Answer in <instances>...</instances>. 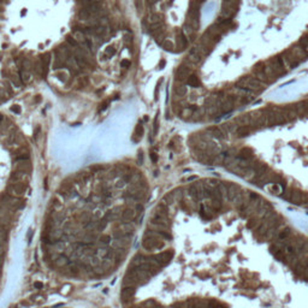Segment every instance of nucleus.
Listing matches in <instances>:
<instances>
[{
  "label": "nucleus",
  "instance_id": "nucleus-1",
  "mask_svg": "<svg viewBox=\"0 0 308 308\" xmlns=\"http://www.w3.org/2000/svg\"><path fill=\"white\" fill-rule=\"evenodd\" d=\"M27 189H28V182H11L7 185V194L13 198L20 199L24 196Z\"/></svg>",
  "mask_w": 308,
  "mask_h": 308
},
{
  "label": "nucleus",
  "instance_id": "nucleus-2",
  "mask_svg": "<svg viewBox=\"0 0 308 308\" xmlns=\"http://www.w3.org/2000/svg\"><path fill=\"white\" fill-rule=\"evenodd\" d=\"M41 76L45 78L48 75L50 71V65H51V53H45L41 58Z\"/></svg>",
  "mask_w": 308,
  "mask_h": 308
},
{
  "label": "nucleus",
  "instance_id": "nucleus-3",
  "mask_svg": "<svg viewBox=\"0 0 308 308\" xmlns=\"http://www.w3.org/2000/svg\"><path fill=\"white\" fill-rule=\"evenodd\" d=\"M15 171H23V172L30 173V171H31V163H30V159L17 160V163H16V165H15Z\"/></svg>",
  "mask_w": 308,
  "mask_h": 308
},
{
  "label": "nucleus",
  "instance_id": "nucleus-4",
  "mask_svg": "<svg viewBox=\"0 0 308 308\" xmlns=\"http://www.w3.org/2000/svg\"><path fill=\"white\" fill-rule=\"evenodd\" d=\"M190 68L187 66V65H179L178 69L176 70V75H177V78L179 80H184L189 77V74H190Z\"/></svg>",
  "mask_w": 308,
  "mask_h": 308
},
{
  "label": "nucleus",
  "instance_id": "nucleus-5",
  "mask_svg": "<svg viewBox=\"0 0 308 308\" xmlns=\"http://www.w3.org/2000/svg\"><path fill=\"white\" fill-rule=\"evenodd\" d=\"M106 34H107V28L105 25H95L94 27V36L102 39L106 36Z\"/></svg>",
  "mask_w": 308,
  "mask_h": 308
},
{
  "label": "nucleus",
  "instance_id": "nucleus-6",
  "mask_svg": "<svg viewBox=\"0 0 308 308\" xmlns=\"http://www.w3.org/2000/svg\"><path fill=\"white\" fill-rule=\"evenodd\" d=\"M10 93H11L10 89H7L4 86H0V102L7 101L9 98H10Z\"/></svg>",
  "mask_w": 308,
  "mask_h": 308
},
{
  "label": "nucleus",
  "instance_id": "nucleus-7",
  "mask_svg": "<svg viewBox=\"0 0 308 308\" xmlns=\"http://www.w3.org/2000/svg\"><path fill=\"white\" fill-rule=\"evenodd\" d=\"M20 78L22 81V83H28L31 78V74H30V71L28 70H23L20 69Z\"/></svg>",
  "mask_w": 308,
  "mask_h": 308
},
{
  "label": "nucleus",
  "instance_id": "nucleus-8",
  "mask_svg": "<svg viewBox=\"0 0 308 308\" xmlns=\"http://www.w3.org/2000/svg\"><path fill=\"white\" fill-rule=\"evenodd\" d=\"M78 18H80L81 20H90V18H92V13H90L89 11H87L84 7H82L80 11H78Z\"/></svg>",
  "mask_w": 308,
  "mask_h": 308
},
{
  "label": "nucleus",
  "instance_id": "nucleus-9",
  "mask_svg": "<svg viewBox=\"0 0 308 308\" xmlns=\"http://www.w3.org/2000/svg\"><path fill=\"white\" fill-rule=\"evenodd\" d=\"M259 226V220L257 219V216H250L248 223H247V228L253 230V229H257Z\"/></svg>",
  "mask_w": 308,
  "mask_h": 308
},
{
  "label": "nucleus",
  "instance_id": "nucleus-10",
  "mask_svg": "<svg viewBox=\"0 0 308 308\" xmlns=\"http://www.w3.org/2000/svg\"><path fill=\"white\" fill-rule=\"evenodd\" d=\"M161 16H160L159 13H150L148 16V22L150 24H158L161 22Z\"/></svg>",
  "mask_w": 308,
  "mask_h": 308
},
{
  "label": "nucleus",
  "instance_id": "nucleus-11",
  "mask_svg": "<svg viewBox=\"0 0 308 308\" xmlns=\"http://www.w3.org/2000/svg\"><path fill=\"white\" fill-rule=\"evenodd\" d=\"M175 93L178 95V96H184L187 94V88L183 86V84H177L175 87Z\"/></svg>",
  "mask_w": 308,
  "mask_h": 308
},
{
  "label": "nucleus",
  "instance_id": "nucleus-12",
  "mask_svg": "<svg viewBox=\"0 0 308 308\" xmlns=\"http://www.w3.org/2000/svg\"><path fill=\"white\" fill-rule=\"evenodd\" d=\"M10 83L16 88V89H20V87H22V81H20V78H18L17 76H12L10 78Z\"/></svg>",
  "mask_w": 308,
  "mask_h": 308
},
{
  "label": "nucleus",
  "instance_id": "nucleus-13",
  "mask_svg": "<svg viewBox=\"0 0 308 308\" xmlns=\"http://www.w3.org/2000/svg\"><path fill=\"white\" fill-rule=\"evenodd\" d=\"M142 135H143V125L139 123L137 125H136V128H135V132H134V136H136L137 139H141L142 137Z\"/></svg>",
  "mask_w": 308,
  "mask_h": 308
},
{
  "label": "nucleus",
  "instance_id": "nucleus-14",
  "mask_svg": "<svg viewBox=\"0 0 308 308\" xmlns=\"http://www.w3.org/2000/svg\"><path fill=\"white\" fill-rule=\"evenodd\" d=\"M56 76L61 82H66V80H68V74L65 71H58V72H56Z\"/></svg>",
  "mask_w": 308,
  "mask_h": 308
},
{
  "label": "nucleus",
  "instance_id": "nucleus-15",
  "mask_svg": "<svg viewBox=\"0 0 308 308\" xmlns=\"http://www.w3.org/2000/svg\"><path fill=\"white\" fill-rule=\"evenodd\" d=\"M161 46H163L164 50H166V51H172V48H173V43H172V41H170V40L164 41V42L161 43Z\"/></svg>",
  "mask_w": 308,
  "mask_h": 308
},
{
  "label": "nucleus",
  "instance_id": "nucleus-16",
  "mask_svg": "<svg viewBox=\"0 0 308 308\" xmlns=\"http://www.w3.org/2000/svg\"><path fill=\"white\" fill-rule=\"evenodd\" d=\"M109 105H111V99H106L101 105H100V107H99V112H104L105 109H107L109 107Z\"/></svg>",
  "mask_w": 308,
  "mask_h": 308
},
{
  "label": "nucleus",
  "instance_id": "nucleus-17",
  "mask_svg": "<svg viewBox=\"0 0 308 308\" xmlns=\"http://www.w3.org/2000/svg\"><path fill=\"white\" fill-rule=\"evenodd\" d=\"M207 308H226L225 306L220 305L216 301H208V305H207Z\"/></svg>",
  "mask_w": 308,
  "mask_h": 308
},
{
  "label": "nucleus",
  "instance_id": "nucleus-18",
  "mask_svg": "<svg viewBox=\"0 0 308 308\" xmlns=\"http://www.w3.org/2000/svg\"><path fill=\"white\" fill-rule=\"evenodd\" d=\"M66 41L69 42V45L70 46H72V47H77V46H78V42L75 40V38L68 36V38H66Z\"/></svg>",
  "mask_w": 308,
  "mask_h": 308
},
{
  "label": "nucleus",
  "instance_id": "nucleus-19",
  "mask_svg": "<svg viewBox=\"0 0 308 308\" xmlns=\"http://www.w3.org/2000/svg\"><path fill=\"white\" fill-rule=\"evenodd\" d=\"M153 127H154V134H157V132H158V128H159V113L155 116V119H154Z\"/></svg>",
  "mask_w": 308,
  "mask_h": 308
},
{
  "label": "nucleus",
  "instance_id": "nucleus-20",
  "mask_svg": "<svg viewBox=\"0 0 308 308\" xmlns=\"http://www.w3.org/2000/svg\"><path fill=\"white\" fill-rule=\"evenodd\" d=\"M161 81L163 80H160L159 82H158V84H157V87H155V90H154V100L155 101H158V93H159V90H160V84H161Z\"/></svg>",
  "mask_w": 308,
  "mask_h": 308
},
{
  "label": "nucleus",
  "instance_id": "nucleus-21",
  "mask_svg": "<svg viewBox=\"0 0 308 308\" xmlns=\"http://www.w3.org/2000/svg\"><path fill=\"white\" fill-rule=\"evenodd\" d=\"M11 111H12L13 113H16V114H20L22 109H20V105H15V106H12V107H11Z\"/></svg>",
  "mask_w": 308,
  "mask_h": 308
},
{
  "label": "nucleus",
  "instance_id": "nucleus-22",
  "mask_svg": "<svg viewBox=\"0 0 308 308\" xmlns=\"http://www.w3.org/2000/svg\"><path fill=\"white\" fill-rule=\"evenodd\" d=\"M120 65L123 66V68H130V65H131V61L128 59H123L120 61Z\"/></svg>",
  "mask_w": 308,
  "mask_h": 308
},
{
  "label": "nucleus",
  "instance_id": "nucleus-23",
  "mask_svg": "<svg viewBox=\"0 0 308 308\" xmlns=\"http://www.w3.org/2000/svg\"><path fill=\"white\" fill-rule=\"evenodd\" d=\"M107 56H109V57H112V56H114L116 54V50L113 48V47H109L107 50H106V52H105Z\"/></svg>",
  "mask_w": 308,
  "mask_h": 308
},
{
  "label": "nucleus",
  "instance_id": "nucleus-24",
  "mask_svg": "<svg viewBox=\"0 0 308 308\" xmlns=\"http://www.w3.org/2000/svg\"><path fill=\"white\" fill-rule=\"evenodd\" d=\"M87 84H88V77H82V78H80V86L86 87Z\"/></svg>",
  "mask_w": 308,
  "mask_h": 308
},
{
  "label": "nucleus",
  "instance_id": "nucleus-25",
  "mask_svg": "<svg viewBox=\"0 0 308 308\" xmlns=\"http://www.w3.org/2000/svg\"><path fill=\"white\" fill-rule=\"evenodd\" d=\"M150 158H152V160L155 163L157 161V159H158V157H157V154L154 153V152H150Z\"/></svg>",
  "mask_w": 308,
  "mask_h": 308
},
{
  "label": "nucleus",
  "instance_id": "nucleus-26",
  "mask_svg": "<svg viewBox=\"0 0 308 308\" xmlns=\"http://www.w3.org/2000/svg\"><path fill=\"white\" fill-rule=\"evenodd\" d=\"M165 64H166V61L165 60L163 59V60H160V63H159V69H164V66H165Z\"/></svg>",
  "mask_w": 308,
  "mask_h": 308
},
{
  "label": "nucleus",
  "instance_id": "nucleus-27",
  "mask_svg": "<svg viewBox=\"0 0 308 308\" xmlns=\"http://www.w3.org/2000/svg\"><path fill=\"white\" fill-rule=\"evenodd\" d=\"M40 101H41V96H40V95H38V96L35 98V102H36V104H39Z\"/></svg>",
  "mask_w": 308,
  "mask_h": 308
}]
</instances>
